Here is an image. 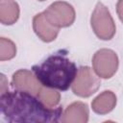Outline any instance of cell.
Returning <instances> with one entry per match:
<instances>
[{"label":"cell","mask_w":123,"mask_h":123,"mask_svg":"<svg viewBox=\"0 0 123 123\" xmlns=\"http://www.w3.org/2000/svg\"><path fill=\"white\" fill-rule=\"evenodd\" d=\"M0 106L10 122H58L62 115V108H49L37 96L19 89L2 93Z\"/></svg>","instance_id":"6da1fadb"},{"label":"cell","mask_w":123,"mask_h":123,"mask_svg":"<svg viewBox=\"0 0 123 123\" xmlns=\"http://www.w3.org/2000/svg\"><path fill=\"white\" fill-rule=\"evenodd\" d=\"M33 72L42 86L66 90L72 85L78 69L65 56L55 54L48 57L41 64L33 66Z\"/></svg>","instance_id":"7a4b0ae2"},{"label":"cell","mask_w":123,"mask_h":123,"mask_svg":"<svg viewBox=\"0 0 123 123\" xmlns=\"http://www.w3.org/2000/svg\"><path fill=\"white\" fill-rule=\"evenodd\" d=\"M90 24L95 35L103 40H109L113 37L116 32L114 21L108 8L101 2H98L91 14Z\"/></svg>","instance_id":"3957f363"},{"label":"cell","mask_w":123,"mask_h":123,"mask_svg":"<svg viewBox=\"0 0 123 123\" xmlns=\"http://www.w3.org/2000/svg\"><path fill=\"white\" fill-rule=\"evenodd\" d=\"M101 82L98 75L88 66H82L78 69L77 75L71 85L74 94L80 97H89L100 87Z\"/></svg>","instance_id":"277c9868"},{"label":"cell","mask_w":123,"mask_h":123,"mask_svg":"<svg viewBox=\"0 0 123 123\" xmlns=\"http://www.w3.org/2000/svg\"><path fill=\"white\" fill-rule=\"evenodd\" d=\"M46 19L57 28H63L72 25L75 20L73 7L63 1H57L51 4L43 12Z\"/></svg>","instance_id":"5b68a950"},{"label":"cell","mask_w":123,"mask_h":123,"mask_svg":"<svg viewBox=\"0 0 123 123\" xmlns=\"http://www.w3.org/2000/svg\"><path fill=\"white\" fill-rule=\"evenodd\" d=\"M92 66L98 77L109 79L117 71L118 57L111 49H100L92 58Z\"/></svg>","instance_id":"8992f818"},{"label":"cell","mask_w":123,"mask_h":123,"mask_svg":"<svg viewBox=\"0 0 123 123\" xmlns=\"http://www.w3.org/2000/svg\"><path fill=\"white\" fill-rule=\"evenodd\" d=\"M12 84L15 89L27 91L36 96H37L42 87L41 83L38 81L35 73L27 69H20L16 71L12 75Z\"/></svg>","instance_id":"52a82bcc"},{"label":"cell","mask_w":123,"mask_h":123,"mask_svg":"<svg viewBox=\"0 0 123 123\" xmlns=\"http://www.w3.org/2000/svg\"><path fill=\"white\" fill-rule=\"evenodd\" d=\"M33 28L37 36L45 42L53 41L59 34V28L52 25L46 19L43 12L35 15L33 18Z\"/></svg>","instance_id":"ba28073f"},{"label":"cell","mask_w":123,"mask_h":123,"mask_svg":"<svg viewBox=\"0 0 123 123\" xmlns=\"http://www.w3.org/2000/svg\"><path fill=\"white\" fill-rule=\"evenodd\" d=\"M88 120V108L83 102H74L70 104L62 116L61 121L63 123H86Z\"/></svg>","instance_id":"9c48e42d"},{"label":"cell","mask_w":123,"mask_h":123,"mask_svg":"<svg viewBox=\"0 0 123 123\" xmlns=\"http://www.w3.org/2000/svg\"><path fill=\"white\" fill-rule=\"evenodd\" d=\"M116 105V96L111 90L100 93L91 102L92 111L98 114H106L111 111Z\"/></svg>","instance_id":"30bf717a"},{"label":"cell","mask_w":123,"mask_h":123,"mask_svg":"<svg viewBox=\"0 0 123 123\" xmlns=\"http://www.w3.org/2000/svg\"><path fill=\"white\" fill-rule=\"evenodd\" d=\"M19 17V7L14 0H0V21L4 25H12Z\"/></svg>","instance_id":"8fae6325"},{"label":"cell","mask_w":123,"mask_h":123,"mask_svg":"<svg viewBox=\"0 0 123 123\" xmlns=\"http://www.w3.org/2000/svg\"><path fill=\"white\" fill-rule=\"evenodd\" d=\"M37 97L47 107L55 108L60 102L61 95L57 90H55V88H51V87H47V86H42L40 91L37 94Z\"/></svg>","instance_id":"7c38bea8"},{"label":"cell","mask_w":123,"mask_h":123,"mask_svg":"<svg viewBox=\"0 0 123 123\" xmlns=\"http://www.w3.org/2000/svg\"><path fill=\"white\" fill-rule=\"evenodd\" d=\"M16 54L15 44L6 37L0 38V60L7 61L12 59Z\"/></svg>","instance_id":"4fadbf2b"},{"label":"cell","mask_w":123,"mask_h":123,"mask_svg":"<svg viewBox=\"0 0 123 123\" xmlns=\"http://www.w3.org/2000/svg\"><path fill=\"white\" fill-rule=\"evenodd\" d=\"M116 12L119 19L123 22V0H118L116 4Z\"/></svg>","instance_id":"5bb4252c"},{"label":"cell","mask_w":123,"mask_h":123,"mask_svg":"<svg viewBox=\"0 0 123 123\" xmlns=\"http://www.w3.org/2000/svg\"><path fill=\"white\" fill-rule=\"evenodd\" d=\"M8 81L5 77V75L1 74V94L8 91Z\"/></svg>","instance_id":"9a60e30c"},{"label":"cell","mask_w":123,"mask_h":123,"mask_svg":"<svg viewBox=\"0 0 123 123\" xmlns=\"http://www.w3.org/2000/svg\"><path fill=\"white\" fill-rule=\"evenodd\" d=\"M38 1H44V0H38Z\"/></svg>","instance_id":"2e32d148"}]
</instances>
